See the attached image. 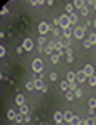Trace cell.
Listing matches in <instances>:
<instances>
[{"label":"cell","mask_w":96,"mask_h":125,"mask_svg":"<svg viewBox=\"0 0 96 125\" xmlns=\"http://www.w3.org/2000/svg\"><path fill=\"white\" fill-rule=\"evenodd\" d=\"M19 112L22 115H29V106L27 105H22V106H19Z\"/></svg>","instance_id":"obj_16"},{"label":"cell","mask_w":96,"mask_h":125,"mask_svg":"<svg viewBox=\"0 0 96 125\" xmlns=\"http://www.w3.org/2000/svg\"><path fill=\"white\" fill-rule=\"evenodd\" d=\"M67 81L69 83H76V73L74 71H69L67 73Z\"/></svg>","instance_id":"obj_14"},{"label":"cell","mask_w":96,"mask_h":125,"mask_svg":"<svg viewBox=\"0 0 96 125\" xmlns=\"http://www.w3.org/2000/svg\"><path fill=\"white\" fill-rule=\"evenodd\" d=\"M69 44H71V42H69V39L61 37V39L56 42V47H59V49H64V47H66V49H67V47H69Z\"/></svg>","instance_id":"obj_3"},{"label":"cell","mask_w":96,"mask_h":125,"mask_svg":"<svg viewBox=\"0 0 96 125\" xmlns=\"http://www.w3.org/2000/svg\"><path fill=\"white\" fill-rule=\"evenodd\" d=\"M54 120H56V124L58 122H64V113L62 112H56L54 113Z\"/></svg>","instance_id":"obj_12"},{"label":"cell","mask_w":96,"mask_h":125,"mask_svg":"<svg viewBox=\"0 0 96 125\" xmlns=\"http://www.w3.org/2000/svg\"><path fill=\"white\" fill-rule=\"evenodd\" d=\"M88 41L91 42V46H93V44H96V34H95V32H93V34H89V37H88Z\"/></svg>","instance_id":"obj_23"},{"label":"cell","mask_w":96,"mask_h":125,"mask_svg":"<svg viewBox=\"0 0 96 125\" xmlns=\"http://www.w3.org/2000/svg\"><path fill=\"white\" fill-rule=\"evenodd\" d=\"M66 56H67V61H73V51H71L69 47L66 49Z\"/></svg>","instance_id":"obj_26"},{"label":"cell","mask_w":96,"mask_h":125,"mask_svg":"<svg viewBox=\"0 0 96 125\" xmlns=\"http://www.w3.org/2000/svg\"><path fill=\"white\" fill-rule=\"evenodd\" d=\"M34 81V84H36V90H40V91H47V88L44 86V83H42V80H32Z\"/></svg>","instance_id":"obj_9"},{"label":"cell","mask_w":96,"mask_h":125,"mask_svg":"<svg viewBox=\"0 0 96 125\" xmlns=\"http://www.w3.org/2000/svg\"><path fill=\"white\" fill-rule=\"evenodd\" d=\"M25 88H27L29 91H32V90H36V84H34V81H29V83L25 84Z\"/></svg>","instance_id":"obj_24"},{"label":"cell","mask_w":96,"mask_h":125,"mask_svg":"<svg viewBox=\"0 0 96 125\" xmlns=\"http://www.w3.org/2000/svg\"><path fill=\"white\" fill-rule=\"evenodd\" d=\"M59 25H61L62 31L67 29V27L71 25V22H69V15H62V17H59Z\"/></svg>","instance_id":"obj_2"},{"label":"cell","mask_w":96,"mask_h":125,"mask_svg":"<svg viewBox=\"0 0 96 125\" xmlns=\"http://www.w3.org/2000/svg\"><path fill=\"white\" fill-rule=\"evenodd\" d=\"M37 29H39V32H40V36H46V34H47L49 31H52V27H51V25H49L47 22H40Z\"/></svg>","instance_id":"obj_1"},{"label":"cell","mask_w":96,"mask_h":125,"mask_svg":"<svg viewBox=\"0 0 96 125\" xmlns=\"http://www.w3.org/2000/svg\"><path fill=\"white\" fill-rule=\"evenodd\" d=\"M83 71L86 73V76H88V78L95 74V68H93V64H86V66L83 68Z\"/></svg>","instance_id":"obj_8"},{"label":"cell","mask_w":96,"mask_h":125,"mask_svg":"<svg viewBox=\"0 0 96 125\" xmlns=\"http://www.w3.org/2000/svg\"><path fill=\"white\" fill-rule=\"evenodd\" d=\"M39 46H42V44H44V42H46V37H44V36H40V37H39Z\"/></svg>","instance_id":"obj_36"},{"label":"cell","mask_w":96,"mask_h":125,"mask_svg":"<svg viewBox=\"0 0 96 125\" xmlns=\"http://www.w3.org/2000/svg\"><path fill=\"white\" fill-rule=\"evenodd\" d=\"M73 118H74V115H73L69 110H64V122H69V124H71Z\"/></svg>","instance_id":"obj_11"},{"label":"cell","mask_w":96,"mask_h":125,"mask_svg":"<svg viewBox=\"0 0 96 125\" xmlns=\"http://www.w3.org/2000/svg\"><path fill=\"white\" fill-rule=\"evenodd\" d=\"M88 81H89L91 86H96V76H95V74H93V76H89V78H88Z\"/></svg>","instance_id":"obj_28"},{"label":"cell","mask_w":96,"mask_h":125,"mask_svg":"<svg viewBox=\"0 0 96 125\" xmlns=\"http://www.w3.org/2000/svg\"><path fill=\"white\" fill-rule=\"evenodd\" d=\"M17 52H19V54H22V52H24V47H22V46H19V47H17Z\"/></svg>","instance_id":"obj_39"},{"label":"cell","mask_w":96,"mask_h":125,"mask_svg":"<svg viewBox=\"0 0 96 125\" xmlns=\"http://www.w3.org/2000/svg\"><path fill=\"white\" fill-rule=\"evenodd\" d=\"M81 125H88V124H86V120H81Z\"/></svg>","instance_id":"obj_40"},{"label":"cell","mask_w":96,"mask_h":125,"mask_svg":"<svg viewBox=\"0 0 96 125\" xmlns=\"http://www.w3.org/2000/svg\"><path fill=\"white\" fill-rule=\"evenodd\" d=\"M61 31H62V29H59V27H52V34H54V36H59Z\"/></svg>","instance_id":"obj_31"},{"label":"cell","mask_w":96,"mask_h":125,"mask_svg":"<svg viewBox=\"0 0 96 125\" xmlns=\"http://www.w3.org/2000/svg\"><path fill=\"white\" fill-rule=\"evenodd\" d=\"M84 47H86V49H88V47H91V42H89V41H84Z\"/></svg>","instance_id":"obj_38"},{"label":"cell","mask_w":96,"mask_h":125,"mask_svg":"<svg viewBox=\"0 0 96 125\" xmlns=\"http://www.w3.org/2000/svg\"><path fill=\"white\" fill-rule=\"evenodd\" d=\"M81 15H88V7H86V5L81 9Z\"/></svg>","instance_id":"obj_35"},{"label":"cell","mask_w":96,"mask_h":125,"mask_svg":"<svg viewBox=\"0 0 96 125\" xmlns=\"http://www.w3.org/2000/svg\"><path fill=\"white\" fill-rule=\"evenodd\" d=\"M73 31H74V37H76V39H83V37H84V27L76 25Z\"/></svg>","instance_id":"obj_5"},{"label":"cell","mask_w":96,"mask_h":125,"mask_svg":"<svg viewBox=\"0 0 96 125\" xmlns=\"http://www.w3.org/2000/svg\"><path fill=\"white\" fill-rule=\"evenodd\" d=\"M59 86H61V90H62V91H69V81H61Z\"/></svg>","instance_id":"obj_17"},{"label":"cell","mask_w":96,"mask_h":125,"mask_svg":"<svg viewBox=\"0 0 96 125\" xmlns=\"http://www.w3.org/2000/svg\"><path fill=\"white\" fill-rule=\"evenodd\" d=\"M69 22H71V24H76L77 22V15L76 14H71V15H69Z\"/></svg>","instance_id":"obj_27"},{"label":"cell","mask_w":96,"mask_h":125,"mask_svg":"<svg viewBox=\"0 0 96 125\" xmlns=\"http://www.w3.org/2000/svg\"><path fill=\"white\" fill-rule=\"evenodd\" d=\"M22 47H24V51H32V47H34V42H32V39H24V42H22Z\"/></svg>","instance_id":"obj_6"},{"label":"cell","mask_w":96,"mask_h":125,"mask_svg":"<svg viewBox=\"0 0 96 125\" xmlns=\"http://www.w3.org/2000/svg\"><path fill=\"white\" fill-rule=\"evenodd\" d=\"M22 120H24V115H22V113H19V115L15 117V122H17V124H22Z\"/></svg>","instance_id":"obj_32"},{"label":"cell","mask_w":96,"mask_h":125,"mask_svg":"<svg viewBox=\"0 0 96 125\" xmlns=\"http://www.w3.org/2000/svg\"><path fill=\"white\" fill-rule=\"evenodd\" d=\"M93 25H95V29H96V19H95V22H93Z\"/></svg>","instance_id":"obj_42"},{"label":"cell","mask_w":96,"mask_h":125,"mask_svg":"<svg viewBox=\"0 0 96 125\" xmlns=\"http://www.w3.org/2000/svg\"><path fill=\"white\" fill-rule=\"evenodd\" d=\"M3 56H5V47L0 46V58H3Z\"/></svg>","instance_id":"obj_37"},{"label":"cell","mask_w":96,"mask_h":125,"mask_svg":"<svg viewBox=\"0 0 96 125\" xmlns=\"http://www.w3.org/2000/svg\"><path fill=\"white\" fill-rule=\"evenodd\" d=\"M56 125H64V122H58V124H56Z\"/></svg>","instance_id":"obj_41"},{"label":"cell","mask_w":96,"mask_h":125,"mask_svg":"<svg viewBox=\"0 0 96 125\" xmlns=\"http://www.w3.org/2000/svg\"><path fill=\"white\" fill-rule=\"evenodd\" d=\"M74 98H76V96H74V91H71V90H69V91H66V100L73 102Z\"/></svg>","instance_id":"obj_18"},{"label":"cell","mask_w":96,"mask_h":125,"mask_svg":"<svg viewBox=\"0 0 96 125\" xmlns=\"http://www.w3.org/2000/svg\"><path fill=\"white\" fill-rule=\"evenodd\" d=\"M95 120H96V118H95Z\"/></svg>","instance_id":"obj_44"},{"label":"cell","mask_w":96,"mask_h":125,"mask_svg":"<svg viewBox=\"0 0 96 125\" xmlns=\"http://www.w3.org/2000/svg\"><path fill=\"white\" fill-rule=\"evenodd\" d=\"M86 124H88V125H95L96 120H95V118H86Z\"/></svg>","instance_id":"obj_34"},{"label":"cell","mask_w":96,"mask_h":125,"mask_svg":"<svg viewBox=\"0 0 96 125\" xmlns=\"http://www.w3.org/2000/svg\"><path fill=\"white\" fill-rule=\"evenodd\" d=\"M88 105H89V108H93V110H96V98H89V102H88Z\"/></svg>","instance_id":"obj_22"},{"label":"cell","mask_w":96,"mask_h":125,"mask_svg":"<svg viewBox=\"0 0 96 125\" xmlns=\"http://www.w3.org/2000/svg\"><path fill=\"white\" fill-rule=\"evenodd\" d=\"M84 3H86V2H83V0H76V2H74V7H76V9H79V10H81V9H83V7H84Z\"/></svg>","instance_id":"obj_20"},{"label":"cell","mask_w":96,"mask_h":125,"mask_svg":"<svg viewBox=\"0 0 96 125\" xmlns=\"http://www.w3.org/2000/svg\"><path fill=\"white\" fill-rule=\"evenodd\" d=\"M86 80H88V76H86V73H84L83 69H79V71L76 73V81H77V83H84Z\"/></svg>","instance_id":"obj_7"},{"label":"cell","mask_w":96,"mask_h":125,"mask_svg":"<svg viewBox=\"0 0 96 125\" xmlns=\"http://www.w3.org/2000/svg\"><path fill=\"white\" fill-rule=\"evenodd\" d=\"M54 49H56V42H54V41H49V42H47V47H46V52L52 56V51H54Z\"/></svg>","instance_id":"obj_10"},{"label":"cell","mask_w":96,"mask_h":125,"mask_svg":"<svg viewBox=\"0 0 96 125\" xmlns=\"http://www.w3.org/2000/svg\"><path fill=\"white\" fill-rule=\"evenodd\" d=\"M71 125H81V118H79V117H74V118L71 120Z\"/></svg>","instance_id":"obj_29"},{"label":"cell","mask_w":96,"mask_h":125,"mask_svg":"<svg viewBox=\"0 0 96 125\" xmlns=\"http://www.w3.org/2000/svg\"><path fill=\"white\" fill-rule=\"evenodd\" d=\"M15 103L19 105V106H22V105H25V98H24L22 95H17V96H15Z\"/></svg>","instance_id":"obj_15"},{"label":"cell","mask_w":96,"mask_h":125,"mask_svg":"<svg viewBox=\"0 0 96 125\" xmlns=\"http://www.w3.org/2000/svg\"><path fill=\"white\" fill-rule=\"evenodd\" d=\"M74 96H76V98H81V96H83V90H81V88H76V90H74Z\"/></svg>","instance_id":"obj_25"},{"label":"cell","mask_w":96,"mask_h":125,"mask_svg":"<svg viewBox=\"0 0 96 125\" xmlns=\"http://www.w3.org/2000/svg\"><path fill=\"white\" fill-rule=\"evenodd\" d=\"M32 71H36V73H40V71H42V61H40L39 58H36V59L32 61Z\"/></svg>","instance_id":"obj_4"},{"label":"cell","mask_w":96,"mask_h":125,"mask_svg":"<svg viewBox=\"0 0 96 125\" xmlns=\"http://www.w3.org/2000/svg\"><path fill=\"white\" fill-rule=\"evenodd\" d=\"M15 117H17V115H15V112L10 108V110L7 112V118H9V120H15Z\"/></svg>","instance_id":"obj_19"},{"label":"cell","mask_w":96,"mask_h":125,"mask_svg":"<svg viewBox=\"0 0 96 125\" xmlns=\"http://www.w3.org/2000/svg\"><path fill=\"white\" fill-rule=\"evenodd\" d=\"M73 34H74V32H73V29H71V27H67V29H64V31H62V36H64L66 39H69Z\"/></svg>","instance_id":"obj_13"},{"label":"cell","mask_w":96,"mask_h":125,"mask_svg":"<svg viewBox=\"0 0 96 125\" xmlns=\"http://www.w3.org/2000/svg\"><path fill=\"white\" fill-rule=\"evenodd\" d=\"M51 61L54 62V64H58V62H59V56H58V54H52V56H51Z\"/></svg>","instance_id":"obj_30"},{"label":"cell","mask_w":96,"mask_h":125,"mask_svg":"<svg viewBox=\"0 0 96 125\" xmlns=\"http://www.w3.org/2000/svg\"><path fill=\"white\" fill-rule=\"evenodd\" d=\"M49 80H51V81H56V80H58V74H56V73H51V74H49Z\"/></svg>","instance_id":"obj_33"},{"label":"cell","mask_w":96,"mask_h":125,"mask_svg":"<svg viewBox=\"0 0 96 125\" xmlns=\"http://www.w3.org/2000/svg\"><path fill=\"white\" fill-rule=\"evenodd\" d=\"M93 3H95V5H93V7H95V9H96V2H93Z\"/></svg>","instance_id":"obj_43"},{"label":"cell","mask_w":96,"mask_h":125,"mask_svg":"<svg viewBox=\"0 0 96 125\" xmlns=\"http://www.w3.org/2000/svg\"><path fill=\"white\" fill-rule=\"evenodd\" d=\"M73 10H74V5H73V3H67V5H66V12L71 15V14H74Z\"/></svg>","instance_id":"obj_21"}]
</instances>
